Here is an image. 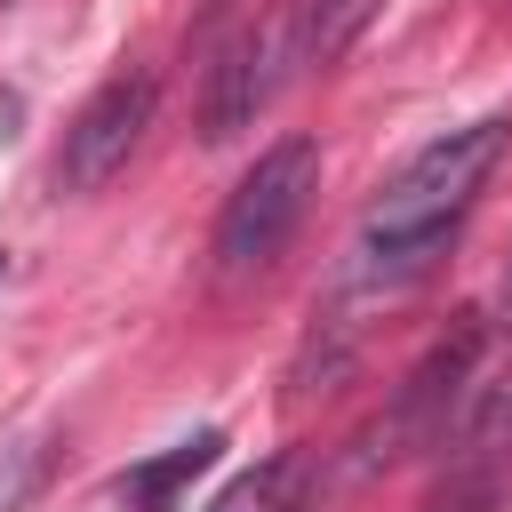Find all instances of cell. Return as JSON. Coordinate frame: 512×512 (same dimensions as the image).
Masks as SVG:
<instances>
[{
    "label": "cell",
    "instance_id": "obj_12",
    "mask_svg": "<svg viewBox=\"0 0 512 512\" xmlns=\"http://www.w3.org/2000/svg\"><path fill=\"white\" fill-rule=\"evenodd\" d=\"M504 320H512V256H504Z\"/></svg>",
    "mask_w": 512,
    "mask_h": 512
},
{
    "label": "cell",
    "instance_id": "obj_11",
    "mask_svg": "<svg viewBox=\"0 0 512 512\" xmlns=\"http://www.w3.org/2000/svg\"><path fill=\"white\" fill-rule=\"evenodd\" d=\"M496 504V480H488V464H456L432 496H424V512H488Z\"/></svg>",
    "mask_w": 512,
    "mask_h": 512
},
{
    "label": "cell",
    "instance_id": "obj_7",
    "mask_svg": "<svg viewBox=\"0 0 512 512\" xmlns=\"http://www.w3.org/2000/svg\"><path fill=\"white\" fill-rule=\"evenodd\" d=\"M208 512H304V456H264L256 472L224 480Z\"/></svg>",
    "mask_w": 512,
    "mask_h": 512
},
{
    "label": "cell",
    "instance_id": "obj_9",
    "mask_svg": "<svg viewBox=\"0 0 512 512\" xmlns=\"http://www.w3.org/2000/svg\"><path fill=\"white\" fill-rule=\"evenodd\" d=\"M40 480H48V440L0 448V512H24V504L40 496Z\"/></svg>",
    "mask_w": 512,
    "mask_h": 512
},
{
    "label": "cell",
    "instance_id": "obj_3",
    "mask_svg": "<svg viewBox=\"0 0 512 512\" xmlns=\"http://www.w3.org/2000/svg\"><path fill=\"white\" fill-rule=\"evenodd\" d=\"M152 104H160V80H152L144 64L112 72V80H104V88H96V96L72 112L64 152H56V184H64V192H104V184L128 168V152L144 144Z\"/></svg>",
    "mask_w": 512,
    "mask_h": 512
},
{
    "label": "cell",
    "instance_id": "obj_8",
    "mask_svg": "<svg viewBox=\"0 0 512 512\" xmlns=\"http://www.w3.org/2000/svg\"><path fill=\"white\" fill-rule=\"evenodd\" d=\"M368 16H376V0H304V16H296V56H304V64H336V56L360 40Z\"/></svg>",
    "mask_w": 512,
    "mask_h": 512
},
{
    "label": "cell",
    "instance_id": "obj_4",
    "mask_svg": "<svg viewBox=\"0 0 512 512\" xmlns=\"http://www.w3.org/2000/svg\"><path fill=\"white\" fill-rule=\"evenodd\" d=\"M472 352H480V320H464L448 344H432L424 352V368L400 384V400H392V440H440L448 432V408H456V392H464V376H472Z\"/></svg>",
    "mask_w": 512,
    "mask_h": 512
},
{
    "label": "cell",
    "instance_id": "obj_10",
    "mask_svg": "<svg viewBox=\"0 0 512 512\" xmlns=\"http://www.w3.org/2000/svg\"><path fill=\"white\" fill-rule=\"evenodd\" d=\"M504 448H512V384L488 392V408L464 424V456H472V464H488V456H504Z\"/></svg>",
    "mask_w": 512,
    "mask_h": 512
},
{
    "label": "cell",
    "instance_id": "obj_5",
    "mask_svg": "<svg viewBox=\"0 0 512 512\" xmlns=\"http://www.w3.org/2000/svg\"><path fill=\"white\" fill-rule=\"evenodd\" d=\"M200 136L208 144H232L248 120H256V104H264V56H256V32H232L208 64H200Z\"/></svg>",
    "mask_w": 512,
    "mask_h": 512
},
{
    "label": "cell",
    "instance_id": "obj_2",
    "mask_svg": "<svg viewBox=\"0 0 512 512\" xmlns=\"http://www.w3.org/2000/svg\"><path fill=\"white\" fill-rule=\"evenodd\" d=\"M312 192H320V144L312 136H280L272 152H256V168L232 184V200L216 216V264L224 272H264L288 248V232L304 224Z\"/></svg>",
    "mask_w": 512,
    "mask_h": 512
},
{
    "label": "cell",
    "instance_id": "obj_6",
    "mask_svg": "<svg viewBox=\"0 0 512 512\" xmlns=\"http://www.w3.org/2000/svg\"><path fill=\"white\" fill-rule=\"evenodd\" d=\"M216 448H224V432H192V440H176V448H160V456H144V464H128L120 472V504L128 512H176V496L216 464Z\"/></svg>",
    "mask_w": 512,
    "mask_h": 512
},
{
    "label": "cell",
    "instance_id": "obj_13",
    "mask_svg": "<svg viewBox=\"0 0 512 512\" xmlns=\"http://www.w3.org/2000/svg\"><path fill=\"white\" fill-rule=\"evenodd\" d=\"M0 264H8V256H0Z\"/></svg>",
    "mask_w": 512,
    "mask_h": 512
},
{
    "label": "cell",
    "instance_id": "obj_1",
    "mask_svg": "<svg viewBox=\"0 0 512 512\" xmlns=\"http://www.w3.org/2000/svg\"><path fill=\"white\" fill-rule=\"evenodd\" d=\"M504 136H512L504 112H488V120H472V128H448V136H432V144L368 200L360 248H368V272H376V280H408V272L432 264V248L456 232V216L480 200L488 168L504 160Z\"/></svg>",
    "mask_w": 512,
    "mask_h": 512
}]
</instances>
